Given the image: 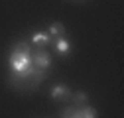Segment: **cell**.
I'll return each mask as SVG.
<instances>
[{"instance_id": "6da1fadb", "label": "cell", "mask_w": 124, "mask_h": 118, "mask_svg": "<svg viewBox=\"0 0 124 118\" xmlns=\"http://www.w3.org/2000/svg\"><path fill=\"white\" fill-rule=\"evenodd\" d=\"M10 67L14 73H26L30 67H32V53H30V45L24 41H20L16 47L12 49L10 55Z\"/></svg>"}, {"instance_id": "7a4b0ae2", "label": "cell", "mask_w": 124, "mask_h": 118, "mask_svg": "<svg viewBox=\"0 0 124 118\" xmlns=\"http://www.w3.org/2000/svg\"><path fill=\"white\" fill-rule=\"evenodd\" d=\"M32 65L38 67V69H41V71H45V69L51 65V57H49V53L45 51L43 47L36 49V51H34V57H32Z\"/></svg>"}, {"instance_id": "3957f363", "label": "cell", "mask_w": 124, "mask_h": 118, "mask_svg": "<svg viewBox=\"0 0 124 118\" xmlns=\"http://www.w3.org/2000/svg\"><path fill=\"white\" fill-rule=\"evenodd\" d=\"M53 98H67L69 95H71V91H69V87H65V85H55L53 88H51V93H49Z\"/></svg>"}, {"instance_id": "277c9868", "label": "cell", "mask_w": 124, "mask_h": 118, "mask_svg": "<svg viewBox=\"0 0 124 118\" xmlns=\"http://www.w3.org/2000/svg\"><path fill=\"white\" fill-rule=\"evenodd\" d=\"M51 36L49 34H34L32 36V43H38V45H45V43H49Z\"/></svg>"}, {"instance_id": "5b68a950", "label": "cell", "mask_w": 124, "mask_h": 118, "mask_svg": "<svg viewBox=\"0 0 124 118\" xmlns=\"http://www.w3.org/2000/svg\"><path fill=\"white\" fill-rule=\"evenodd\" d=\"M69 47H71V45H69V41H67L65 37H57V39H55V49H57L59 53H67Z\"/></svg>"}, {"instance_id": "8992f818", "label": "cell", "mask_w": 124, "mask_h": 118, "mask_svg": "<svg viewBox=\"0 0 124 118\" xmlns=\"http://www.w3.org/2000/svg\"><path fill=\"white\" fill-rule=\"evenodd\" d=\"M59 34H63V24H59V22L51 24V28H49V36H59Z\"/></svg>"}, {"instance_id": "52a82bcc", "label": "cell", "mask_w": 124, "mask_h": 118, "mask_svg": "<svg viewBox=\"0 0 124 118\" xmlns=\"http://www.w3.org/2000/svg\"><path fill=\"white\" fill-rule=\"evenodd\" d=\"M81 118H97V114L91 106H85V108H81Z\"/></svg>"}, {"instance_id": "ba28073f", "label": "cell", "mask_w": 124, "mask_h": 118, "mask_svg": "<svg viewBox=\"0 0 124 118\" xmlns=\"http://www.w3.org/2000/svg\"><path fill=\"white\" fill-rule=\"evenodd\" d=\"M75 100H77V102H85V100H87V95H85V93H79V95L75 96Z\"/></svg>"}]
</instances>
